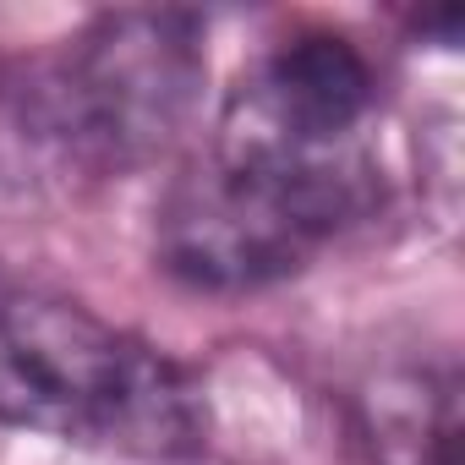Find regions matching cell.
I'll list each match as a JSON object with an SVG mask.
<instances>
[{
    "label": "cell",
    "instance_id": "cell-1",
    "mask_svg": "<svg viewBox=\"0 0 465 465\" xmlns=\"http://www.w3.org/2000/svg\"><path fill=\"white\" fill-rule=\"evenodd\" d=\"M383 197L367 143L307 148L219 115L213 143L159 197V263L197 291H258L302 274Z\"/></svg>",
    "mask_w": 465,
    "mask_h": 465
},
{
    "label": "cell",
    "instance_id": "cell-2",
    "mask_svg": "<svg viewBox=\"0 0 465 465\" xmlns=\"http://www.w3.org/2000/svg\"><path fill=\"white\" fill-rule=\"evenodd\" d=\"M203 77L208 55L192 12H104L12 83L0 104L6 148L61 181L148 170L192 126Z\"/></svg>",
    "mask_w": 465,
    "mask_h": 465
},
{
    "label": "cell",
    "instance_id": "cell-3",
    "mask_svg": "<svg viewBox=\"0 0 465 465\" xmlns=\"http://www.w3.org/2000/svg\"><path fill=\"white\" fill-rule=\"evenodd\" d=\"M0 421L66 443L192 460L208 443L197 378L83 302L0 274Z\"/></svg>",
    "mask_w": 465,
    "mask_h": 465
},
{
    "label": "cell",
    "instance_id": "cell-4",
    "mask_svg": "<svg viewBox=\"0 0 465 465\" xmlns=\"http://www.w3.org/2000/svg\"><path fill=\"white\" fill-rule=\"evenodd\" d=\"M378 104L372 61L345 34H296L274 45L224 99V115H236L258 132L307 148H345L361 143V126Z\"/></svg>",
    "mask_w": 465,
    "mask_h": 465
},
{
    "label": "cell",
    "instance_id": "cell-5",
    "mask_svg": "<svg viewBox=\"0 0 465 465\" xmlns=\"http://www.w3.org/2000/svg\"><path fill=\"white\" fill-rule=\"evenodd\" d=\"M361 438L372 465H460V372L389 367L361 389Z\"/></svg>",
    "mask_w": 465,
    "mask_h": 465
}]
</instances>
